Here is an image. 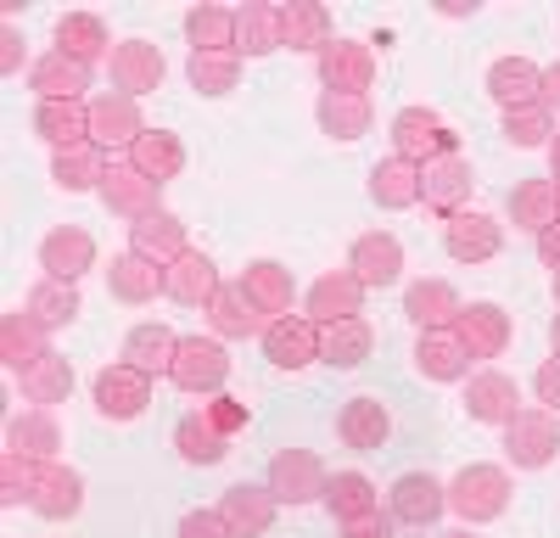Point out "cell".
I'll list each match as a JSON object with an SVG mask.
<instances>
[{"label": "cell", "instance_id": "obj_4", "mask_svg": "<svg viewBox=\"0 0 560 538\" xmlns=\"http://www.w3.org/2000/svg\"><path fill=\"white\" fill-rule=\"evenodd\" d=\"M504 455L516 471H544L555 455H560V421L555 410H516L504 421Z\"/></svg>", "mask_w": 560, "mask_h": 538}, {"label": "cell", "instance_id": "obj_24", "mask_svg": "<svg viewBox=\"0 0 560 538\" xmlns=\"http://www.w3.org/2000/svg\"><path fill=\"white\" fill-rule=\"evenodd\" d=\"M454 337L465 342L471 359H499L510 348V314L499 303H465L454 320Z\"/></svg>", "mask_w": 560, "mask_h": 538}, {"label": "cell", "instance_id": "obj_43", "mask_svg": "<svg viewBox=\"0 0 560 538\" xmlns=\"http://www.w3.org/2000/svg\"><path fill=\"white\" fill-rule=\"evenodd\" d=\"M23 308L34 314V320L45 326V331H62V326H73L79 320V286L73 281H51V276H39L34 286H28V297H23Z\"/></svg>", "mask_w": 560, "mask_h": 538}, {"label": "cell", "instance_id": "obj_57", "mask_svg": "<svg viewBox=\"0 0 560 538\" xmlns=\"http://www.w3.org/2000/svg\"><path fill=\"white\" fill-rule=\"evenodd\" d=\"M533 398L544 404V410H560V359H544V365L533 371Z\"/></svg>", "mask_w": 560, "mask_h": 538}, {"label": "cell", "instance_id": "obj_11", "mask_svg": "<svg viewBox=\"0 0 560 538\" xmlns=\"http://www.w3.org/2000/svg\"><path fill=\"white\" fill-rule=\"evenodd\" d=\"M264 359L275 371H308L319 365V326L308 314H280L264 331Z\"/></svg>", "mask_w": 560, "mask_h": 538}, {"label": "cell", "instance_id": "obj_25", "mask_svg": "<svg viewBox=\"0 0 560 538\" xmlns=\"http://www.w3.org/2000/svg\"><path fill=\"white\" fill-rule=\"evenodd\" d=\"M516 404H522V387L504 371H477L471 382H465V416H471L477 426H504L510 416H516Z\"/></svg>", "mask_w": 560, "mask_h": 538}, {"label": "cell", "instance_id": "obj_35", "mask_svg": "<svg viewBox=\"0 0 560 538\" xmlns=\"http://www.w3.org/2000/svg\"><path fill=\"white\" fill-rule=\"evenodd\" d=\"M280 39H287V51H325V45L337 39L331 28V12L319 7V0H292V7H280Z\"/></svg>", "mask_w": 560, "mask_h": 538}, {"label": "cell", "instance_id": "obj_14", "mask_svg": "<svg viewBox=\"0 0 560 538\" xmlns=\"http://www.w3.org/2000/svg\"><path fill=\"white\" fill-rule=\"evenodd\" d=\"M387 505H393V522L404 527H432L448 511V482H438L432 471H404L387 488Z\"/></svg>", "mask_w": 560, "mask_h": 538}, {"label": "cell", "instance_id": "obj_12", "mask_svg": "<svg viewBox=\"0 0 560 538\" xmlns=\"http://www.w3.org/2000/svg\"><path fill=\"white\" fill-rule=\"evenodd\" d=\"M90 393H96V416L102 421H135L152 404V376L118 359V365H107L96 376V387H90Z\"/></svg>", "mask_w": 560, "mask_h": 538}, {"label": "cell", "instance_id": "obj_48", "mask_svg": "<svg viewBox=\"0 0 560 538\" xmlns=\"http://www.w3.org/2000/svg\"><path fill=\"white\" fill-rule=\"evenodd\" d=\"M185 79H191L197 96H230L242 84V57L236 51H191Z\"/></svg>", "mask_w": 560, "mask_h": 538}, {"label": "cell", "instance_id": "obj_46", "mask_svg": "<svg viewBox=\"0 0 560 538\" xmlns=\"http://www.w3.org/2000/svg\"><path fill=\"white\" fill-rule=\"evenodd\" d=\"M51 179H57L68 197H79V191H102V179H107V157H102V147H96V141H84V147L57 152V157H51Z\"/></svg>", "mask_w": 560, "mask_h": 538}, {"label": "cell", "instance_id": "obj_61", "mask_svg": "<svg viewBox=\"0 0 560 538\" xmlns=\"http://www.w3.org/2000/svg\"><path fill=\"white\" fill-rule=\"evenodd\" d=\"M549 348H555V359H560V314H555V326H549Z\"/></svg>", "mask_w": 560, "mask_h": 538}, {"label": "cell", "instance_id": "obj_20", "mask_svg": "<svg viewBox=\"0 0 560 538\" xmlns=\"http://www.w3.org/2000/svg\"><path fill=\"white\" fill-rule=\"evenodd\" d=\"M45 353H51V331H45L28 308H7V314H0V365H7L12 376L39 365Z\"/></svg>", "mask_w": 560, "mask_h": 538}, {"label": "cell", "instance_id": "obj_3", "mask_svg": "<svg viewBox=\"0 0 560 538\" xmlns=\"http://www.w3.org/2000/svg\"><path fill=\"white\" fill-rule=\"evenodd\" d=\"M168 382L179 393H197V398H213L224 393L230 382V353L219 337H179V353H174V365H168Z\"/></svg>", "mask_w": 560, "mask_h": 538}, {"label": "cell", "instance_id": "obj_23", "mask_svg": "<svg viewBox=\"0 0 560 538\" xmlns=\"http://www.w3.org/2000/svg\"><path fill=\"white\" fill-rule=\"evenodd\" d=\"M488 96L504 107V113H516V107H538L544 102V68L533 57H499L488 68Z\"/></svg>", "mask_w": 560, "mask_h": 538}, {"label": "cell", "instance_id": "obj_58", "mask_svg": "<svg viewBox=\"0 0 560 538\" xmlns=\"http://www.w3.org/2000/svg\"><path fill=\"white\" fill-rule=\"evenodd\" d=\"M538 258L555 269V276H560V224H549V231L538 236Z\"/></svg>", "mask_w": 560, "mask_h": 538}, {"label": "cell", "instance_id": "obj_33", "mask_svg": "<svg viewBox=\"0 0 560 538\" xmlns=\"http://www.w3.org/2000/svg\"><path fill=\"white\" fill-rule=\"evenodd\" d=\"M107 292L118 303H152L158 292H168V276H163V264L152 258H140V253H118L107 264Z\"/></svg>", "mask_w": 560, "mask_h": 538}, {"label": "cell", "instance_id": "obj_21", "mask_svg": "<svg viewBox=\"0 0 560 538\" xmlns=\"http://www.w3.org/2000/svg\"><path fill=\"white\" fill-rule=\"evenodd\" d=\"M140 134H147V118H140V102L135 96H118V90H107V96L90 102V141L96 147H135Z\"/></svg>", "mask_w": 560, "mask_h": 538}, {"label": "cell", "instance_id": "obj_17", "mask_svg": "<svg viewBox=\"0 0 560 538\" xmlns=\"http://www.w3.org/2000/svg\"><path fill=\"white\" fill-rule=\"evenodd\" d=\"M471 186H477V174H471V163H465L459 152L420 168V202H427L432 213H443V219L465 213V202H471Z\"/></svg>", "mask_w": 560, "mask_h": 538}, {"label": "cell", "instance_id": "obj_63", "mask_svg": "<svg viewBox=\"0 0 560 538\" xmlns=\"http://www.w3.org/2000/svg\"><path fill=\"white\" fill-rule=\"evenodd\" d=\"M555 224H560V186H555Z\"/></svg>", "mask_w": 560, "mask_h": 538}, {"label": "cell", "instance_id": "obj_6", "mask_svg": "<svg viewBox=\"0 0 560 538\" xmlns=\"http://www.w3.org/2000/svg\"><path fill=\"white\" fill-rule=\"evenodd\" d=\"M376 51H370L364 39H348V34H337L325 51L314 57V73H319V84L325 90H337V96H370V84H376Z\"/></svg>", "mask_w": 560, "mask_h": 538}, {"label": "cell", "instance_id": "obj_55", "mask_svg": "<svg viewBox=\"0 0 560 538\" xmlns=\"http://www.w3.org/2000/svg\"><path fill=\"white\" fill-rule=\"evenodd\" d=\"M179 538H236V533H230V522L219 511H185L179 516Z\"/></svg>", "mask_w": 560, "mask_h": 538}, {"label": "cell", "instance_id": "obj_39", "mask_svg": "<svg viewBox=\"0 0 560 538\" xmlns=\"http://www.w3.org/2000/svg\"><path fill=\"white\" fill-rule=\"evenodd\" d=\"M242 286H247V297L269 314V320L292 314V269L280 264V258H253V264L242 269Z\"/></svg>", "mask_w": 560, "mask_h": 538}, {"label": "cell", "instance_id": "obj_51", "mask_svg": "<svg viewBox=\"0 0 560 538\" xmlns=\"http://www.w3.org/2000/svg\"><path fill=\"white\" fill-rule=\"evenodd\" d=\"M504 141L510 147H522V152H533V147H549L555 141V113L538 102V107H516V113H504Z\"/></svg>", "mask_w": 560, "mask_h": 538}, {"label": "cell", "instance_id": "obj_32", "mask_svg": "<svg viewBox=\"0 0 560 538\" xmlns=\"http://www.w3.org/2000/svg\"><path fill=\"white\" fill-rule=\"evenodd\" d=\"M28 90H34L39 102H84L90 68H79V62L62 57V51H45V57L28 68Z\"/></svg>", "mask_w": 560, "mask_h": 538}, {"label": "cell", "instance_id": "obj_22", "mask_svg": "<svg viewBox=\"0 0 560 538\" xmlns=\"http://www.w3.org/2000/svg\"><path fill=\"white\" fill-rule=\"evenodd\" d=\"M337 437L348 448H359V455H376V448L393 437V416H387V404L376 393H359L342 404V416H337Z\"/></svg>", "mask_w": 560, "mask_h": 538}, {"label": "cell", "instance_id": "obj_34", "mask_svg": "<svg viewBox=\"0 0 560 538\" xmlns=\"http://www.w3.org/2000/svg\"><path fill=\"white\" fill-rule=\"evenodd\" d=\"M7 448H12V455H28V460H57V448H62L57 416L39 410V404H28L23 416L7 421Z\"/></svg>", "mask_w": 560, "mask_h": 538}, {"label": "cell", "instance_id": "obj_1", "mask_svg": "<svg viewBox=\"0 0 560 538\" xmlns=\"http://www.w3.org/2000/svg\"><path fill=\"white\" fill-rule=\"evenodd\" d=\"M448 511L465 522V527H482V522H499L510 511V471L504 466H465L454 471L448 482Z\"/></svg>", "mask_w": 560, "mask_h": 538}, {"label": "cell", "instance_id": "obj_16", "mask_svg": "<svg viewBox=\"0 0 560 538\" xmlns=\"http://www.w3.org/2000/svg\"><path fill=\"white\" fill-rule=\"evenodd\" d=\"M208 326H213L219 342H247V337H264L269 331V314L247 297L242 281H224L213 292V303H208Z\"/></svg>", "mask_w": 560, "mask_h": 538}, {"label": "cell", "instance_id": "obj_15", "mask_svg": "<svg viewBox=\"0 0 560 538\" xmlns=\"http://www.w3.org/2000/svg\"><path fill=\"white\" fill-rule=\"evenodd\" d=\"M303 314L314 326H337V320H359L364 314V286L353 269H325V276L308 286L303 297Z\"/></svg>", "mask_w": 560, "mask_h": 538}, {"label": "cell", "instance_id": "obj_41", "mask_svg": "<svg viewBox=\"0 0 560 538\" xmlns=\"http://www.w3.org/2000/svg\"><path fill=\"white\" fill-rule=\"evenodd\" d=\"M129 168H140L147 179H158V186H168V179L185 168V141L174 129H147L140 141L129 147Z\"/></svg>", "mask_w": 560, "mask_h": 538}, {"label": "cell", "instance_id": "obj_27", "mask_svg": "<svg viewBox=\"0 0 560 538\" xmlns=\"http://www.w3.org/2000/svg\"><path fill=\"white\" fill-rule=\"evenodd\" d=\"M163 276H168V292H163V297H174V303H185V308H208L213 292L224 286V281H219V264H213L208 253H197V247L179 253Z\"/></svg>", "mask_w": 560, "mask_h": 538}, {"label": "cell", "instance_id": "obj_30", "mask_svg": "<svg viewBox=\"0 0 560 538\" xmlns=\"http://www.w3.org/2000/svg\"><path fill=\"white\" fill-rule=\"evenodd\" d=\"M370 353H376V331H370L364 314H359V320L319 326V365H331V371H359Z\"/></svg>", "mask_w": 560, "mask_h": 538}, {"label": "cell", "instance_id": "obj_26", "mask_svg": "<svg viewBox=\"0 0 560 538\" xmlns=\"http://www.w3.org/2000/svg\"><path fill=\"white\" fill-rule=\"evenodd\" d=\"M314 124H319L325 141L353 147L370 134V124H376V107H370V96H337V90H325L319 107H314Z\"/></svg>", "mask_w": 560, "mask_h": 538}, {"label": "cell", "instance_id": "obj_37", "mask_svg": "<svg viewBox=\"0 0 560 538\" xmlns=\"http://www.w3.org/2000/svg\"><path fill=\"white\" fill-rule=\"evenodd\" d=\"M34 134L45 147H84L90 141V102H39L34 107Z\"/></svg>", "mask_w": 560, "mask_h": 538}, {"label": "cell", "instance_id": "obj_40", "mask_svg": "<svg viewBox=\"0 0 560 538\" xmlns=\"http://www.w3.org/2000/svg\"><path fill=\"white\" fill-rule=\"evenodd\" d=\"M370 202L398 213V208H415L420 202V163L409 157H382L370 168Z\"/></svg>", "mask_w": 560, "mask_h": 538}, {"label": "cell", "instance_id": "obj_18", "mask_svg": "<svg viewBox=\"0 0 560 538\" xmlns=\"http://www.w3.org/2000/svg\"><path fill=\"white\" fill-rule=\"evenodd\" d=\"M28 511L45 516V522H73V516L84 511V477H79L73 466H62V460H45Z\"/></svg>", "mask_w": 560, "mask_h": 538}, {"label": "cell", "instance_id": "obj_52", "mask_svg": "<svg viewBox=\"0 0 560 538\" xmlns=\"http://www.w3.org/2000/svg\"><path fill=\"white\" fill-rule=\"evenodd\" d=\"M39 466L45 460H28V455H12V448H0V505H28L34 500V482H39Z\"/></svg>", "mask_w": 560, "mask_h": 538}, {"label": "cell", "instance_id": "obj_8", "mask_svg": "<svg viewBox=\"0 0 560 538\" xmlns=\"http://www.w3.org/2000/svg\"><path fill=\"white\" fill-rule=\"evenodd\" d=\"M96 197H102L107 213H118V219H129V224L163 213V186H158V179H147L140 168H129V163H113V168H107V179H102Z\"/></svg>", "mask_w": 560, "mask_h": 538}, {"label": "cell", "instance_id": "obj_29", "mask_svg": "<svg viewBox=\"0 0 560 538\" xmlns=\"http://www.w3.org/2000/svg\"><path fill=\"white\" fill-rule=\"evenodd\" d=\"M57 51L73 57L79 68H96L102 57H113V34L96 12H68L57 17Z\"/></svg>", "mask_w": 560, "mask_h": 538}, {"label": "cell", "instance_id": "obj_49", "mask_svg": "<svg viewBox=\"0 0 560 538\" xmlns=\"http://www.w3.org/2000/svg\"><path fill=\"white\" fill-rule=\"evenodd\" d=\"M319 505L331 511V522H353L364 511H376L382 500H376V482H370L364 471H337L331 482H325V500Z\"/></svg>", "mask_w": 560, "mask_h": 538}, {"label": "cell", "instance_id": "obj_36", "mask_svg": "<svg viewBox=\"0 0 560 538\" xmlns=\"http://www.w3.org/2000/svg\"><path fill=\"white\" fill-rule=\"evenodd\" d=\"M174 353H179V337H174L163 320H140V326H129V337H124V365L147 371V376H168Z\"/></svg>", "mask_w": 560, "mask_h": 538}, {"label": "cell", "instance_id": "obj_19", "mask_svg": "<svg viewBox=\"0 0 560 538\" xmlns=\"http://www.w3.org/2000/svg\"><path fill=\"white\" fill-rule=\"evenodd\" d=\"M219 516L230 522V533H236V538H264L275 527V516H280V500H275L264 482H236V488H224Z\"/></svg>", "mask_w": 560, "mask_h": 538}, {"label": "cell", "instance_id": "obj_62", "mask_svg": "<svg viewBox=\"0 0 560 538\" xmlns=\"http://www.w3.org/2000/svg\"><path fill=\"white\" fill-rule=\"evenodd\" d=\"M443 538H477V533H471V527H459V533H443Z\"/></svg>", "mask_w": 560, "mask_h": 538}, {"label": "cell", "instance_id": "obj_31", "mask_svg": "<svg viewBox=\"0 0 560 538\" xmlns=\"http://www.w3.org/2000/svg\"><path fill=\"white\" fill-rule=\"evenodd\" d=\"M129 253H140V258H152V264H174L179 253H191V242H185V219L179 213H152V219H140V224H129Z\"/></svg>", "mask_w": 560, "mask_h": 538}, {"label": "cell", "instance_id": "obj_45", "mask_svg": "<svg viewBox=\"0 0 560 538\" xmlns=\"http://www.w3.org/2000/svg\"><path fill=\"white\" fill-rule=\"evenodd\" d=\"M174 448H179L185 466H219L230 455V437L202 410H191V416H179V426H174Z\"/></svg>", "mask_w": 560, "mask_h": 538}, {"label": "cell", "instance_id": "obj_59", "mask_svg": "<svg viewBox=\"0 0 560 538\" xmlns=\"http://www.w3.org/2000/svg\"><path fill=\"white\" fill-rule=\"evenodd\" d=\"M544 107H549V113H560V62H549V68H544Z\"/></svg>", "mask_w": 560, "mask_h": 538}, {"label": "cell", "instance_id": "obj_38", "mask_svg": "<svg viewBox=\"0 0 560 538\" xmlns=\"http://www.w3.org/2000/svg\"><path fill=\"white\" fill-rule=\"evenodd\" d=\"M459 292L448 286V281H415L409 292H404V314L420 326V331H448L454 320H459Z\"/></svg>", "mask_w": 560, "mask_h": 538}, {"label": "cell", "instance_id": "obj_50", "mask_svg": "<svg viewBox=\"0 0 560 538\" xmlns=\"http://www.w3.org/2000/svg\"><path fill=\"white\" fill-rule=\"evenodd\" d=\"M185 39H191V51H236V12L191 7L185 12Z\"/></svg>", "mask_w": 560, "mask_h": 538}, {"label": "cell", "instance_id": "obj_42", "mask_svg": "<svg viewBox=\"0 0 560 538\" xmlns=\"http://www.w3.org/2000/svg\"><path fill=\"white\" fill-rule=\"evenodd\" d=\"M275 51H287V39H280V7L247 0L236 12V57H275Z\"/></svg>", "mask_w": 560, "mask_h": 538}, {"label": "cell", "instance_id": "obj_44", "mask_svg": "<svg viewBox=\"0 0 560 538\" xmlns=\"http://www.w3.org/2000/svg\"><path fill=\"white\" fill-rule=\"evenodd\" d=\"M18 387H23V398L28 404H39V410H51V404H68V393H73V365H68V353H45L39 365H28L23 376H12Z\"/></svg>", "mask_w": 560, "mask_h": 538}, {"label": "cell", "instance_id": "obj_13", "mask_svg": "<svg viewBox=\"0 0 560 538\" xmlns=\"http://www.w3.org/2000/svg\"><path fill=\"white\" fill-rule=\"evenodd\" d=\"M443 247H448L454 264H488V258H499V247H504V224H499L493 213L465 208V213L443 219Z\"/></svg>", "mask_w": 560, "mask_h": 538}, {"label": "cell", "instance_id": "obj_28", "mask_svg": "<svg viewBox=\"0 0 560 538\" xmlns=\"http://www.w3.org/2000/svg\"><path fill=\"white\" fill-rule=\"evenodd\" d=\"M415 371L427 382H465L471 376V353H465V342L454 337V326L415 337Z\"/></svg>", "mask_w": 560, "mask_h": 538}, {"label": "cell", "instance_id": "obj_10", "mask_svg": "<svg viewBox=\"0 0 560 538\" xmlns=\"http://www.w3.org/2000/svg\"><path fill=\"white\" fill-rule=\"evenodd\" d=\"M348 269L359 276L364 292H387L404 281V242L393 231H370L348 247Z\"/></svg>", "mask_w": 560, "mask_h": 538}, {"label": "cell", "instance_id": "obj_2", "mask_svg": "<svg viewBox=\"0 0 560 538\" xmlns=\"http://www.w3.org/2000/svg\"><path fill=\"white\" fill-rule=\"evenodd\" d=\"M459 152V134L448 129V118L438 107H404L393 118V157H409V163H438V157H454Z\"/></svg>", "mask_w": 560, "mask_h": 538}, {"label": "cell", "instance_id": "obj_60", "mask_svg": "<svg viewBox=\"0 0 560 538\" xmlns=\"http://www.w3.org/2000/svg\"><path fill=\"white\" fill-rule=\"evenodd\" d=\"M549 174L560 179V134H555V141H549Z\"/></svg>", "mask_w": 560, "mask_h": 538}, {"label": "cell", "instance_id": "obj_64", "mask_svg": "<svg viewBox=\"0 0 560 538\" xmlns=\"http://www.w3.org/2000/svg\"><path fill=\"white\" fill-rule=\"evenodd\" d=\"M555 303H560V276H555Z\"/></svg>", "mask_w": 560, "mask_h": 538}, {"label": "cell", "instance_id": "obj_7", "mask_svg": "<svg viewBox=\"0 0 560 538\" xmlns=\"http://www.w3.org/2000/svg\"><path fill=\"white\" fill-rule=\"evenodd\" d=\"M107 73H113V90L118 96H152V90H163V79H168V57L158 51L152 39H118L113 45V57H107Z\"/></svg>", "mask_w": 560, "mask_h": 538}, {"label": "cell", "instance_id": "obj_56", "mask_svg": "<svg viewBox=\"0 0 560 538\" xmlns=\"http://www.w3.org/2000/svg\"><path fill=\"white\" fill-rule=\"evenodd\" d=\"M23 57H28V39H23V28L18 23H0V73H23Z\"/></svg>", "mask_w": 560, "mask_h": 538}, {"label": "cell", "instance_id": "obj_5", "mask_svg": "<svg viewBox=\"0 0 560 538\" xmlns=\"http://www.w3.org/2000/svg\"><path fill=\"white\" fill-rule=\"evenodd\" d=\"M325 482H331V471H325V460L314 455V448H275L269 477H264V488L275 493L280 505H314V500H325Z\"/></svg>", "mask_w": 560, "mask_h": 538}, {"label": "cell", "instance_id": "obj_54", "mask_svg": "<svg viewBox=\"0 0 560 538\" xmlns=\"http://www.w3.org/2000/svg\"><path fill=\"white\" fill-rule=\"evenodd\" d=\"M337 538H393V511H364L353 522H337Z\"/></svg>", "mask_w": 560, "mask_h": 538}, {"label": "cell", "instance_id": "obj_9", "mask_svg": "<svg viewBox=\"0 0 560 538\" xmlns=\"http://www.w3.org/2000/svg\"><path fill=\"white\" fill-rule=\"evenodd\" d=\"M39 269L51 281H84L90 269H96V236L84 231V224H57V231H45L39 242Z\"/></svg>", "mask_w": 560, "mask_h": 538}, {"label": "cell", "instance_id": "obj_47", "mask_svg": "<svg viewBox=\"0 0 560 538\" xmlns=\"http://www.w3.org/2000/svg\"><path fill=\"white\" fill-rule=\"evenodd\" d=\"M504 213H510V224H516V231L544 236L549 224H555V179H516V191H510Z\"/></svg>", "mask_w": 560, "mask_h": 538}, {"label": "cell", "instance_id": "obj_53", "mask_svg": "<svg viewBox=\"0 0 560 538\" xmlns=\"http://www.w3.org/2000/svg\"><path fill=\"white\" fill-rule=\"evenodd\" d=\"M202 416L224 432V437H236V432H247V421H253V410H247V404L242 398H230V393H213L208 404H202Z\"/></svg>", "mask_w": 560, "mask_h": 538}]
</instances>
